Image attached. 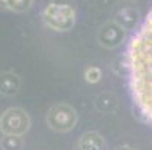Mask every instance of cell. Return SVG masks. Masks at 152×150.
Masks as SVG:
<instances>
[{
    "instance_id": "7a4b0ae2",
    "label": "cell",
    "mask_w": 152,
    "mask_h": 150,
    "mask_svg": "<svg viewBox=\"0 0 152 150\" xmlns=\"http://www.w3.org/2000/svg\"><path fill=\"white\" fill-rule=\"evenodd\" d=\"M0 128L11 135L24 132L29 128V119L21 110H9L0 119Z\"/></svg>"
},
{
    "instance_id": "6da1fadb",
    "label": "cell",
    "mask_w": 152,
    "mask_h": 150,
    "mask_svg": "<svg viewBox=\"0 0 152 150\" xmlns=\"http://www.w3.org/2000/svg\"><path fill=\"white\" fill-rule=\"evenodd\" d=\"M42 17L48 27L54 30H68L75 21V9L71 0H51Z\"/></svg>"
},
{
    "instance_id": "3957f363",
    "label": "cell",
    "mask_w": 152,
    "mask_h": 150,
    "mask_svg": "<svg viewBox=\"0 0 152 150\" xmlns=\"http://www.w3.org/2000/svg\"><path fill=\"white\" fill-rule=\"evenodd\" d=\"M33 0H0V8L15 11V12H23L30 9Z\"/></svg>"
}]
</instances>
